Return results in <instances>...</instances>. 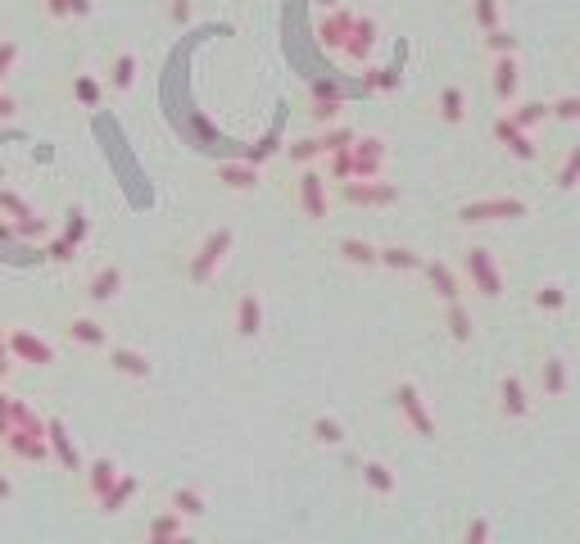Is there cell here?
Wrapping results in <instances>:
<instances>
[{
	"label": "cell",
	"mask_w": 580,
	"mask_h": 544,
	"mask_svg": "<svg viewBox=\"0 0 580 544\" xmlns=\"http://www.w3.org/2000/svg\"><path fill=\"white\" fill-rule=\"evenodd\" d=\"M236 327H240V336H254V331H258V300H254V295H245V300H240Z\"/></svg>",
	"instance_id": "1"
},
{
	"label": "cell",
	"mask_w": 580,
	"mask_h": 544,
	"mask_svg": "<svg viewBox=\"0 0 580 544\" xmlns=\"http://www.w3.org/2000/svg\"><path fill=\"white\" fill-rule=\"evenodd\" d=\"M113 368H118V372H132V377H145V372H150V363H145L141 354H132V349H113Z\"/></svg>",
	"instance_id": "2"
},
{
	"label": "cell",
	"mask_w": 580,
	"mask_h": 544,
	"mask_svg": "<svg viewBox=\"0 0 580 544\" xmlns=\"http://www.w3.org/2000/svg\"><path fill=\"white\" fill-rule=\"evenodd\" d=\"M399 399H403V408H408V417H413V422H417L422 431L431 435V422H427V413L417 408V390H413V386H403V390H399Z\"/></svg>",
	"instance_id": "3"
},
{
	"label": "cell",
	"mask_w": 580,
	"mask_h": 544,
	"mask_svg": "<svg viewBox=\"0 0 580 544\" xmlns=\"http://www.w3.org/2000/svg\"><path fill=\"white\" fill-rule=\"evenodd\" d=\"M113 286H118V268H104V272L91 281V300H109Z\"/></svg>",
	"instance_id": "4"
},
{
	"label": "cell",
	"mask_w": 580,
	"mask_h": 544,
	"mask_svg": "<svg viewBox=\"0 0 580 544\" xmlns=\"http://www.w3.org/2000/svg\"><path fill=\"white\" fill-rule=\"evenodd\" d=\"M132 78H137V60H132V55H123V60L113 64V87L127 91V87H132Z\"/></svg>",
	"instance_id": "5"
},
{
	"label": "cell",
	"mask_w": 580,
	"mask_h": 544,
	"mask_svg": "<svg viewBox=\"0 0 580 544\" xmlns=\"http://www.w3.org/2000/svg\"><path fill=\"white\" fill-rule=\"evenodd\" d=\"M363 472H367V481H372V490H385V494L394 490V481H390V467H381V463H367Z\"/></svg>",
	"instance_id": "6"
},
{
	"label": "cell",
	"mask_w": 580,
	"mask_h": 544,
	"mask_svg": "<svg viewBox=\"0 0 580 544\" xmlns=\"http://www.w3.org/2000/svg\"><path fill=\"white\" fill-rule=\"evenodd\" d=\"M313 431H317V440H322V445H340V440H345V435H340V426H336L331 417H317V422H313Z\"/></svg>",
	"instance_id": "7"
},
{
	"label": "cell",
	"mask_w": 580,
	"mask_h": 544,
	"mask_svg": "<svg viewBox=\"0 0 580 544\" xmlns=\"http://www.w3.org/2000/svg\"><path fill=\"white\" fill-rule=\"evenodd\" d=\"M172 503H177V512H205V503H200L191 490H177V494H172Z\"/></svg>",
	"instance_id": "8"
},
{
	"label": "cell",
	"mask_w": 580,
	"mask_h": 544,
	"mask_svg": "<svg viewBox=\"0 0 580 544\" xmlns=\"http://www.w3.org/2000/svg\"><path fill=\"white\" fill-rule=\"evenodd\" d=\"M444 118H449V123L462 118V95L458 91H444Z\"/></svg>",
	"instance_id": "9"
},
{
	"label": "cell",
	"mask_w": 580,
	"mask_h": 544,
	"mask_svg": "<svg viewBox=\"0 0 580 544\" xmlns=\"http://www.w3.org/2000/svg\"><path fill=\"white\" fill-rule=\"evenodd\" d=\"M512 87H517V69H512V64H499V95H512Z\"/></svg>",
	"instance_id": "10"
},
{
	"label": "cell",
	"mask_w": 580,
	"mask_h": 544,
	"mask_svg": "<svg viewBox=\"0 0 580 544\" xmlns=\"http://www.w3.org/2000/svg\"><path fill=\"white\" fill-rule=\"evenodd\" d=\"M73 336H82V340H95V345H100V340H104V331L95 327V322H73Z\"/></svg>",
	"instance_id": "11"
},
{
	"label": "cell",
	"mask_w": 580,
	"mask_h": 544,
	"mask_svg": "<svg viewBox=\"0 0 580 544\" xmlns=\"http://www.w3.org/2000/svg\"><path fill=\"white\" fill-rule=\"evenodd\" d=\"M508 413H526V404H521V386H517V381H508Z\"/></svg>",
	"instance_id": "12"
},
{
	"label": "cell",
	"mask_w": 580,
	"mask_h": 544,
	"mask_svg": "<svg viewBox=\"0 0 580 544\" xmlns=\"http://www.w3.org/2000/svg\"><path fill=\"white\" fill-rule=\"evenodd\" d=\"M345 254H350L354 263H372V250H367V245H359V241H345Z\"/></svg>",
	"instance_id": "13"
},
{
	"label": "cell",
	"mask_w": 580,
	"mask_h": 544,
	"mask_svg": "<svg viewBox=\"0 0 580 544\" xmlns=\"http://www.w3.org/2000/svg\"><path fill=\"white\" fill-rule=\"evenodd\" d=\"M576 173H580V150H576L572 168H562V186H576Z\"/></svg>",
	"instance_id": "14"
},
{
	"label": "cell",
	"mask_w": 580,
	"mask_h": 544,
	"mask_svg": "<svg viewBox=\"0 0 580 544\" xmlns=\"http://www.w3.org/2000/svg\"><path fill=\"white\" fill-rule=\"evenodd\" d=\"M558 113H562V118H580V100H562V104H558Z\"/></svg>",
	"instance_id": "15"
},
{
	"label": "cell",
	"mask_w": 580,
	"mask_h": 544,
	"mask_svg": "<svg viewBox=\"0 0 580 544\" xmlns=\"http://www.w3.org/2000/svg\"><path fill=\"white\" fill-rule=\"evenodd\" d=\"M539 300H544V304H562V291H558V286H544V295H539Z\"/></svg>",
	"instance_id": "16"
}]
</instances>
